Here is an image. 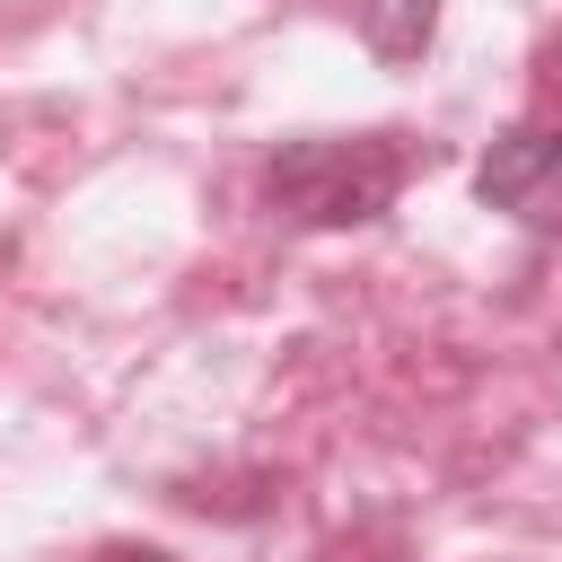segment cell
I'll use <instances>...</instances> for the list:
<instances>
[{
  "label": "cell",
  "instance_id": "1",
  "mask_svg": "<svg viewBox=\"0 0 562 562\" xmlns=\"http://www.w3.org/2000/svg\"><path fill=\"white\" fill-rule=\"evenodd\" d=\"M422 140L413 132H307L281 140L263 167V193L290 228H369L413 184Z\"/></svg>",
  "mask_w": 562,
  "mask_h": 562
},
{
  "label": "cell",
  "instance_id": "2",
  "mask_svg": "<svg viewBox=\"0 0 562 562\" xmlns=\"http://www.w3.org/2000/svg\"><path fill=\"white\" fill-rule=\"evenodd\" d=\"M483 202H501V211H527V220H553L562 211V132H544V123H527V132H509V140H492V158H483Z\"/></svg>",
  "mask_w": 562,
  "mask_h": 562
},
{
  "label": "cell",
  "instance_id": "3",
  "mask_svg": "<svg viewBox=\"0 0 562 562\" xmlns=\"http://www.w3.org/2000/svg\"><path fill=\"white\" fill-rule=\"evenodd\" d=\"M351 9H360V35L386 61H413L430 44V26H439V0H351Z\"/></svg>",
  "mask_w": 562,
  "mask_h": 562
},
{
  "label": "cell",
  "instance_id": "4",
  "mask_svg": "<svg viewBox=\"0 0 562 562\" xmlns=\"http://www.w3.org/2000/svg\"><path fill=\"white\" fill-rule=\"evenodd\" d=\"M105 562H167V553H149V544H123V553H105Z\"/></svg>",
  "mask_w": 562,
  "mask_h": 562
},
{
  "label": "cell",
  "instance_id": "5",
  "mask_svg": "<svg viewBox=\"0 0 562 562\" xmlns=\"http://www.w3.org/2000/svg\"><path fill=\"white\" fill-rule=\"evenodd\" d=\"M553 70H562V35H553Z\"/></svg>",
  "mask_w": 562,
  "mask_h": 562
}]
</instances>
